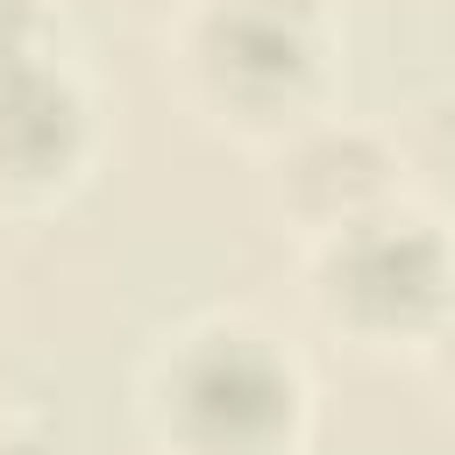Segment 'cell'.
<instances>
[{
    "label": "cell",
    "mask_w": 455,
    "mask_h": 455,
    "mask_svg": "<svg viewBox=\"0 0 455 455\" xmlns=\"http://www.w3.org/2000/svg\"><path fill=\"white\" fill-rule=\"evenodd\" d=\"M85 92L50 57L28 50L0 64V192H43L85 156Z\"/></svg>",
    "instance_id": "cell-4"
},
{
    "label": "cell",
    "mask_w": 455,
    "mask_h": 455,
    "mask_svg": "<svg viewBox=\"0 0 455 455\" xmlns=\"http://www.w3.org/2000/svg\"><path fill=\"white\" fill-rule=\"evenodd\" d=\"M43 50V7L36 0H0V64Z\"/></svg>",
    "instance_id": "cell-5"
},
{
    "label": "cell",
    "mask_w": 455,
    "mask_h": 455,
    "mask_svg": "<svg viewBox=\"0 0 455 455\" xmlns=\"http://www.w3.org/2000/svg\"><path fill=\"white\" fill-rule=\"evenodd\" d=\"M185 64L213 107L242 121H277L320 85L327 28L313 0H199L185 28Z\"/></svg>",
    "instance_id": "cell-2"
},
{
    "label": "cell",
    "mask_w": 455,
    "mask_h": 455,
    "mask_svg": "<svg viewBox=\"0 0 455 455\" xmlns=\"http://www.w3.org/2000/svg\"><path fill=\"white\" fill-rule=\"evenodd\" d=\"M149 412L178 455H284L306 419V384L256 327H192L164 348Z\"/></svg>",
    "instance_id": "cell-1"
},
{
    "label": "cell",
    "mask_w": 455,
    "mask_h": 455,
    "mask_svg": "<svg viewBox=\"0 0 455 455\" xmlns=\"http://www.w3.org/2000/svg\"><path fill=\"white\" fill-rule=\"evenodd\" d=\"M441 327H448V334H455V284H448V313H441Z\"/></svg>",
    "instance_id": "cell-6"
},
{
    "label": "cell",
    "mask_w": 455,
    "mask_h": 455,
    "mask_svg": "<svg viewBox=\"0 0 455 455\" xmlns=\"http://www.w3.org/2000/svg\"><path fill=\"white\" fill-rule=\"evenodd\" d=\"M448 284H455V256L419 213L377 206L355 228L327 235V249H320V306H327V320L348 327V334H370V341L441 327Z\"/></svg>",
    "instance_id": "cell-3"
}]
</instances>
